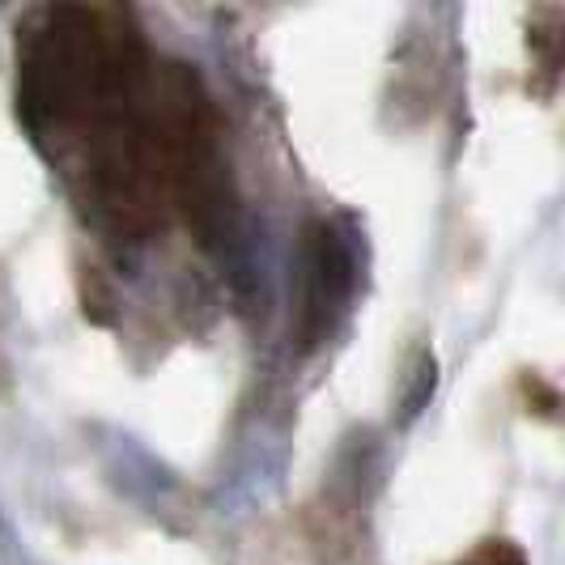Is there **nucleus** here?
Returning <instances> with one entry per match:
<instances>
[{
	"label": "nucleus",
	"mask_w": 565,
	"mask_h": 565,
	"mask_svg": "<svg viewBox=\"0 0 565 565\" xmlns=\"http://www.w3.org/2000/svg\"><path fill=\"white\" fill-rule=\"evenodd\" d=\"M358 285L353 238L337 222H315L302 243V277H298V332L307 344H319L349 311Z\"/></svg>",
	"instance_id": "f257e3e1"
},
{
	"label": "nucleus",
	"mask_w": 565,
	"mask_h": 565,
	"mask_svg": "<svg viewBox=\"0 0 565 565\" xmlns=\"http://www.w3.org/2000/svg\"><path fill=\"white\" fill-rule=\"evenodd\" d=\"M455 565H527V557L510 540H484L481 548H472L468 557H459Z\"/></svg>",
	"instance_id": "f03ea898"
}]
</instances>
